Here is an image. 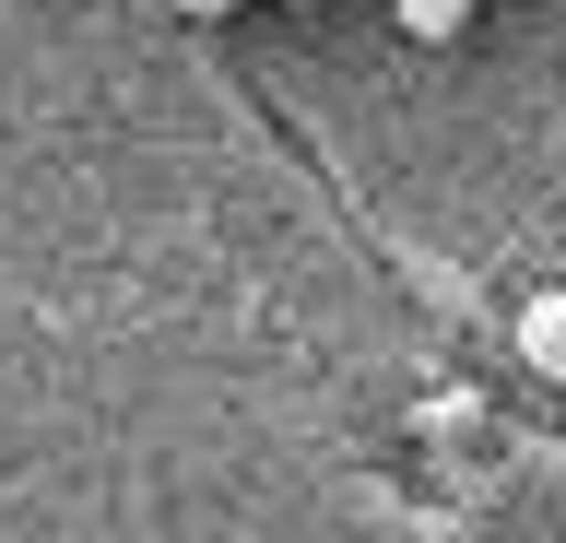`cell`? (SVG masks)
Instances as JSON below:
<instances>
[{"instance_id": "obj_1", "label": "cell", "mask_w": 566, "mask_h": 543, "mask_svg": "<svg viewBox=\"0 0 566 543\" xmlns=\"http://www.w3.org/2000/svg\"><path fill=\"white\" fill-rule=\"evenodd\" d=\"M520 355L543 366V378H566V284H555V295H531V307H520Z\"/></svg>"}, {"instance_id": "obj_2", "label": "cell", "mask_w": 566, "mask_h": 543, "mask_svg": "<svg viewBox=\"0 0 566 543\" xmlns=\"http://www.w3.org/2000/svg\"><path fill=\"white\" fill-rule=\"evenodd\" d=\"M460 24H472V0H401V36H424V48H449Z\"/></svg>"}, {"instance_id": "obj_3", "label": "cell", "mask_w": 566, "mask_h": 543, "mask_svg": "<svg viewBox=\"0 0 566 543\" xmlns=\"http://www.w3.org/2000/svg\"><path fill=\"white\" fill-rule=\"evenodd\" d=\"M177 12H201V24H212V12H237V0H177Z\"/></svg>"}]
</instances>
